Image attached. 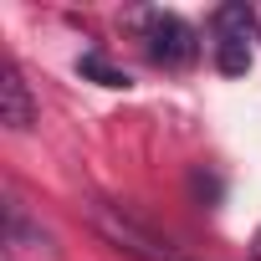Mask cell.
<instances>
[{"mask_svg": "<svg viewBox=\"0 0 261 261\" xmlns=\"http://www.w3.org/2000/svg\"><path fill=\"white\" fill-rule=\"evenodd\" d=\"M92 225L108 246H118L123 256H134V261H190L169 236H159L149 220H139L128 205H113V200H92Z\"/></svg>", "mask_w": 261, "mask_h": 261, "instance_id": "1", "label": "cell"}, {"mask_svg": "<svg viewBox=\"0 0 261 261\" xmlns=\"http://www.w3.org/2000/svg\"><path fill=\"white\" fill-rule=\"evenodd\" d=\"M139 36H144L149 62H159L164 72H179V67H190V62L200 57L195 26H190L185 16H174V11H144V16H139Z\"/></svg>", "mask_w": 261, "mask_h": 261, "instance_id": "2", "label": "cell"}, {"mask_svg": "<svg viewBox=\"0 0 261 261\" xmlns=\"http://www.w3.org/2000/svg\"><path fill=\"white\" fill-rule=\"evenodd\" d=\"M0 123L16 128V134H26V128L36 123V102H31V87H26L16 57L0 62Z\"/></svg>", "mask_w": 261, "mask_h": 261, "instance_id": "3", "label": "cell"}, {"mask_svg": "<svg viewBox=\"0 0 261 261\" xmlns=\"http://www.w3.org/2000/svg\"><path fill=\"white\" fill-rule=\"evenodd\" d=\"M215 67L225 77H241L251 67V36H236V31H215Z\"/></svg>", "mask_w": 261, "mask_h": 261, "instance_id": "4", "label": "cell"}, {"mask_svg": "<svg viewBox=\"0 0 261 261\" xmlns=\"http://www.w3.org/2000/svg\"><path fill=\"white\" fill-rule=\"evenodd\" d=\"M77 72H82V77H92V82H102V87H128V72H123V67H113L102 51H82V57H77Z\"/></svg>", "mask_w": 261, "mask_h": 261, "instance_id": "5", "label": "cell"}, {"mask_svg": "<svg viewBox=\"0 0 261 261\" xmlns=\"http://www.w3.org/2000/svg\"><path fill=\"white\" fill-rule=\"evenodd\" d=\"M251 256H256V261H261V230H256V241H251Z\"/></svg>", "mask_w": 261, "mask_h": 261, "instance_id": "6", "label": "cell"}]
</instances>
